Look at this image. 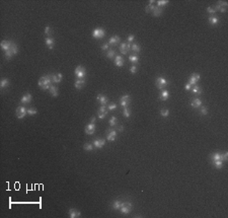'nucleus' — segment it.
<instances>
[{"label": "nucleus", "mask_w": 228, "mask_h": 218, "mask_svg": "<svg viewBox=\"0 0 228 218\" xmlns=\"http://www.w3.org/2000/svg\"><path fill=\"white\" fill-rule=\"evenodd\" d=\"M207 12L210 13V14H215V13H216V9H215V7L209 6V7L207 8Z\"/></svg>", "instance_id": "nucleus-47"}, {"label": "nucleus", "mask_w": 228, "mask_h": 218, "mask_svg": "<svg viewBox=\"0 0 228 218\" xmlns=\"http://www.w3.org/2000/svg\"><path fill=\"white\" fill-rule=\"evenodd\" d=\"M130 72H131V73H133V74H135L136 72H137V66H136V65L131 66V68H130Z\"/></svg>", "instance_id": "nucleus-49"}, {"label": "nucleus", "mask_w": 228, "mask_h": 218, "mask_svg": "<svg viewBox=\"0 0 228 218\" xmlns=\"http://www.w3.org/2000/svg\"><path fill=\"white\" fill-rule=\"evenodd\" d=\"M130 102H131V96H130L129 94H125V95H123L122 98L120 99V104H121V106L124 107V108L128 107L129 104H130Z\"/></svg>", "instance_id": "nucleus-7"}, {"label": "nucleus", "mask_w": 228, "mask_h": 218, "mask_svg": "<svg viewBox=\"0 0 228 218\" xmlns=\"http://www.w3.org/2000/svg\"><path fill=\"white\" fill-rule=\"evenodd\" d=\"M129 60H130L132 63H134V64H137V63L139 62V58H138V56H136V55H131V56H129Z\"/></svg>", "instance_id": "nucleus-35"}, {"label": "nucleus", "mask_w": 228, "mask_h": 218, "mask_svg": "<svg viewBox=\"0 0 228 218\" xmlns=\"http://www.w3.org/2000/svg\"><path fill=\"white\" fill-rule=\"evenodd\" d=\"M8 85H9V81H8V79H6V78H3L1 81H0V87H1L2 89L5 88V87H7Z\"/></svg>", "instance_id": "nucleus-32"}, {"label": "nucleus", "mask_w": 228, "mask_h": 218, "mask_svg": "<svg viewBox=\"0 0 228 218\" xmlns=\"http://www.w3.org/2000/svg\"><path fill=\"white\" fill-rule=\"evenodd\" d=\"M45 42H46V45L48 47V49L50 50H52L53 48H54V45H55V40L53 38H51V37H48L45 39Z\"/></svg>", "instance_id": "nucleus-13"}, {"label": "nucleus", "mask_w": 228, "mask_h": 218, "mask_svg": "<svg viewBox=\"0 0 228 218\" xmlns=\"http://www.w3.org/2000/svg\"><path fill=\"white\" fill-rule=\"evenodd\" d=\"M81 213L80 211L76 210V209H70L69 210V217L70 218H77V217H80Z\"/></svg>", "instance_id": "nucleus-19"}, {"label": "nucleus", "mask_w": 228, "mask_h": 218, "mask_svg": "<svg viewBox=\"0 0 228 218\" xmlns=\"http://www.w3.org/2000/svg\"><path fill=\"white\" fill-rule=\"evenodd\" d=\"M213 163H214L215 167H217V168H222V166H223L222 160H215V161H213Z\"/></svg>", "instance_id": "nucleus-39"}, {"label": "nucleus", "mask_w": 228, "mask_h": 218, "mask_svg": "<svg viewBox=\"0 0 228 218\" xmlns=\"http://www.w3.org/2000/svg\"><path fill=\"white\" fill-rule=\"evenodd\" d=\"M191 106H192L193 108H195V109L200 108V107L202 106V101H201V99H199V98L194 99V100L191 102Z\"/></svg>", "instance_id": "nucleus-20"}, {"label": "nucleus", "mask_w": 228, "mask_h": 218, "mask_svg": "<svg viewBox=\"0 0 228 218\" xmlns=\"http://www.w3.org/2000/svg\"><path fill=\"white\" fill-rule=\"evenodd\" d=\"M10 51L13 53V55H16V54L18 53V48H17V46H16L14 43H12V44H11V47H10Z\"/></svg>", "instance_id": "nucleus-34"}, {"label": "nucleus", "mask_w": 228, "mask_h": 218, "mask_svg": "<svg viewBox=\"0 0 228 218\" xmlns=\"http://www.w3.org/2000/svg\"><path fill=\"white\" fill-rule=\"evenodd\" d=\"M108 113H109V110L107 109V107H106V106H101V107L98 109V112H97L98 119H100V120L105 119V117L108 115Z\"/></svg>", "instance_id": "nucleus-8"}, {"label": "nucleus", "mask_w": 228, "mask_h": 218, "mask_svg": "<svg viewBox=\"0 0 228 218\" xmlns=\"http://www.w3.org/2000/svg\"><path fill=\"white\" fill-rule=\"evenodd\" d=\"M134 39H135L134 35H130V36L128 37V42H129V43H131V42H133V41H134Z\"/></svg>", "instance_id": "nucleus-53"}, {"label": "nucleus", "mask_w": 228, "mask_h": 218, "mask_svg": "<svg viewBox=\"0 0 228 218\" xmlns=\"http://www.w3.org/2000/svg\"><path fill=\"white\" fill-rule=\"evenodd\" d=\"M162 8L161 7H158V6H155L154 7V9H153V11H152V13H153V15L154 16H160L161 14H162Z\"/></svg>", "instance_id": "nucleus-27"}, {"label": "nucleus", "mask_w": 228, "mask_h": 218, "mask_svg": "<svg viewBox=\"0 0 228 218\" xmlns=\"http://www.w3.org/2000/svg\"><path fill=\"white\" fill-rule=\"evenodd\" d=\"M222 158H223V161H226V160L228 159V153H227V152L223 153V154H222Z\"/></svg>", "instance_id": "nucleus-52"}, {"label": "nucleus", "mask_w": 228, "mask_h": 218, "mask_svg": "<svg viewBox=\"0 0 228 218\" xmlns=\"http://www.w3.org/2000/svg\"><path fill=\"white\" fill-rule=\"evenodd\" d=\"M133 209V204L131 202H124L122 203V206H121V212L123 214H129Z\"/></svg>", "instance_id": "nucleus-3"}, {"label": "nucleus", "mask_w": 228, "mask_h": 218, "mask_svg": "<svg viewBox=\"0 0 228 218\" xmlns=\"http://www.w3.org/2000/svg\"><path fill=\"white\" fill-rule=\"evenodd\" d=\"M11 44L12 42H8V41H2L1 44H0V46H1V49L4 50L5 52L10 50V47H11Z\"/></svg>", "instance_id": "nucleus-17"}, {"label": "nucleus", "mask_w": 228, "mask_h": 218, "mask_svg": "<svg viewBox=\"0 0 228 218\" xmlns=\"http://www.w3.org/2000/svg\"><path fill=\"white\" fill-rule=\"evenodd\" d=\"M200 112H201L202 115H204V116L207 115V114H208V109H207V107H202Z\"/></svg>", "instance_id": "nucleus-48"}, {"label": "nucleus", "mask_w": 228, "mask_h": 218, "mask_svg": "<svg viewBox=\"0 0 228 218\" xmlns=\"http://www.w3.org/2000/svg\"><path fill=\"white\" fill-rule=\"evenodd\" d=\"M109 43H105L103 46H101V49H103V50H108L109 49Z\"/></svg>", "instance_id": "nucleus-51"}, {"label": "nucleus", "mask_w": 228, "mask_h": 218, "mask_svg": "<svg viewBox=\"0 0 228 218\" xmlns=\"http://www.w3.org/2000/svg\"><path fill=\"white\" fill-rule=\"evenodd\" d=\"M117 123H118L117 118H116V117H112V118H111V120H110V125H111L112 127H114V126H116V125H117Z\"/></svg>", "instance_id": "nucleus-41"}, {"label": "nucleus", "mask_w": 228, "mask_h": 218, "mask_svg": "<svg viewBox=\"0 0 228 218\" xmlns=\"http://www.w3.org/2000/svg\"><path fill=\"white\" fill-rule=\"evenodd\" d=\"M215 9H218V10H220L221 12H226V7L225 6H223V5H220V4H218L217 6H216V8Z\"/></svg>", "instance_id": "nucleus-46"}, {"label": "nucleus", "mask_w": 228, "mask_h": 218, "mask_svg": "<svg viewBox=\"0 0 228 218\" xmlns=\"http://www.w3.org/2000/svg\"><path fill=\"white\" fill-rule=\"evenodd\" d=\"M107 139L108 141H115L117 139V132L115 130H108L107 131Z\"/></svg>", "instance_id": "nucleus-11"}, {"label": "nucleus", "mask_w": 228, "mask_h": 218, "mask_svg": "<svg viewBox=\"0 0 228 218\" xmlns=\"http://www.w3.org/2000/svg\"><path fill=\"white\" fill-rule=\"evenodd\" d=\"M106 144V140L105 139H95L93 141V146L96 148H103Z\"/></svg>", "instance_id": "nucleus-12"}, {"label": "nucleus", "mask_w": 228, "mask_h": 218, "mask_svg": "<svg viewBox=\"0 0 228 218\" xmlns=\"http://www.w3.org/2000/svg\"><path fill=\"white\" fill-rule=\"evenodd\" d=\"M45 35H47V36H51L52 35V29H51L49 26H47L46 28H45Z\"/></svg>", "instance_id": "nucleus-44"}, {"label": "nucleus", "mask_w": 228, "mask_h": 218, "mask_svg": "<svg viewBox=\"0 0 228 218\" xmlns=\"http://www.w3.org/2000/svg\"><path fill=\"white\" fill-rule=\"evenodd\" d=\"M52 77H51V75H44V76H42L40 79H39V82H38V84H39V86L42 88V89H44V90H47V89H49L50 88V86L52 85Z\"/></svg>", "instance_id": "nucleus-1"}, {"label": "nucleus", "mask_w": 228, "mask_h": 218, "mask_svg": "<svg viewBox=\"0 0 228 218\" xmlns=\"http://www.w3.org/2000/svg\"><path fill=\"white\" fill-rule=\"evenodd\" d=\"M15 114H16V117L18 119H23L25 117V115L28 114V109H25L22 106H19V107H17V109L15 111Z\"/></svg>", "instance_id": "nucleus-5"}, {"label": "nucleus", "mask_w": 228, "mask_h": 218, "mask_svg": "<svg viewBox=\"0 0 228 218\" xmlns=\"http://www.w3.org/2000/svg\"><path fill=\"white\" fill-rule=\"evenodd\" d=\"M117 109V105L116 104H111L110 106H109V108H108V110H110V111H114V110H116Z\"/></svg>", "instance_id": "nucleus-50"}, {"label": "nucleus", "mask_w": 228, "mask_h": 218, "mask_svg": "<svg viewBox=\"0 0 228 218\" xmlns=\"http://www.w3.org/2000/svg\"><path fill=\"white\" fill-rule=\"evenodd\" d=\"M130 49H131V45H130V43H123V44L121 45V47H120V51H121V53L124 54V55L128 54L129 51H130Z\"/></svg>", "instance_id": "nucleus-10"}, {"label": "nucleus", "mask_w": 228, "mask_h": 218, "mask_svg": "<svg viewBox=\"0 0 228 218\" xmlns=\"http://www.w3.org/2000/svg\"><path fill=\"white\" fill-rule=\"evenodd\" d=\"M84 84H85V80L84 79H77L74 82V86H75V88H77V89L82 88L84 86Z\"/></svg>", "instance_id": "nucleus-21"}, {"label": "nucleus", "mask_w": 228, "mask_h": 218, "mask_svg": "<svg viewBox=\"0 0 228 218\" xmlns=\"http://www.w3.org/2000/svg\"><path fill=\"white\" fill-rule=\"evenodd\" d=\"M200 74L199 73H193L192 75H191V77H190V79H189V84H191L192 86H194V85H196L197 84V82L200 80Z\"/></svg>", "instance_id": "nucleus-9"}, {"label": "nucleus", "mask_w": 228, "mask_h": 218, "mask_svg": "<svg viewBox=\"0 0 228 218\" xmlns=\"http://www.w3.org/2000/svg\"><path fill=\"white\" fill-rule=\"evenodd\" d=\"M12 56H13V53H12L10 50H8V51L5 52V58H6L7 60H10V59L12 58Z\"/></svg>", "instance_id": "nucleus-45"}, {"label": "nucleus", "mask_w": 228, "mask_h": 218, "mask_svg": "<svg viewBox=\"0 0 228 218\" xmlns=\"http://www.w3.org/2000/svg\"><path fill=\"white\" fill-rule=\"evenodd\" d=\"M115 56H116V52H115L114 50H110V51L107 53V57H108V58H110V59L114 58Z\"/></svg>", "instance_id": "nucleus-43"}, {"label": "nucleus", "mask_w": 228, "mask_h": 218, "mask_svg": "<svg viewBox=\"0 0 228 218\" xmlns=\"http://www.w3.org/2000/svg\"><path fill=\"white\" fill-rule=\"evenodd\" d=\"M192 90H193V92L196 94V95H200L201 93H202V88L199 86V85H194L193 86V88H192Z\"/></svg>", "instance_id": "nucleus-30"}, {"label": "nucleus", "mask_w": 228, "mask_h": 218, "mask_svg": "<svg viewBox=\"0 0 228 218\" xmlns=\"http://www.w3.org/2000/svg\"><path fill=\"white\" fill-rule=\"evenodd\" d=\"M83 148H84V150H86V151H92L93 146H92V144H90V143H85L84 146H83Z\"/></svg>", "instance_id": "nucleus-38"}, {"label": "nucleus", "mask_w": 228, "mask_h": 218, "mask_svg": "<svg viewBox=\"0 0 228 218\" xmlns=\"http://www.w3.org/2000/svg\"><path fill=\"white\" fill-rule=\"evenodd\" d=\"M105 35H106V31L104 29H101V28L95 29L92 32V37L94 39H103L105 37Z\"/></svg>", "instance_id": "nucleus-4"}, {"label": "nucleus", "mask_w": 228, "mask_h": 218, "mask_svg": "<svg viewBox=\"0 0 228 218\" xmlns=\"http://www.w3.org/2000/svg\"><path fill=\"white\" fill-rule=\"evenodd\" d=\"M74 74L78 79H83L85 77V75H86V70H85V68L83 66L79 65V66L76 67V69L74 71Z\"/></svg>", "instance_id": "nucleus-2"}, {"label": "nucleus", "mask_w": 228, "mask_h": 218, "mask_svg": "<svg viewBox=\"0 0 228 218\" xmlns=\"http://www.w3.org/2000/svg\"><path fill=\"white\" fill-rule=\"evenodd\" d=\"M96 100L98 101V103L101 104V106H106L108 104V102H109L108 98H107L106 95H104V94H98L96 96Z\"/></svg>", "instance_id": "nucleus-15"}, {"label": "nucleus", "mask_w": 228, "mask_h": 218, "mask_svg": "<svg viewBox=\"0 0 228 218\" xmlns=\"http://www.w3.org/2000/svg\"><path fill=\"white\" fill-rule=\"evenodd\" d=\"M167 83H168V81L164 77H158L155 81V85L158 89H163L167 85Z\"/></svg>", "instance_id": "nucleus-6"}, {"label": "nucleus", "mask_w": 228, "mask_h": 218, "mask_svg": "<svg viewBox=\"0 0 228 218\" xmlns=\"http://www.w3.org/2000/svg\"><path fill=\"white\" fill-rule=\"evenodd\" d=\"M37 113H38V111H37V109H35V108L28 109V115H30V116H34V115H36Z\"/></svg>", "instance_id": "nucleus-42"}, {"label": "nucleus", "mask_w": 228, "mask_h": 218, "mask_svg": "<svg viewBox=\"0 0 228 218\" xmlns=\"http://www.w3.org/2000/svg\"><path fill=\"white\" fill-rule=\"evenodd\" d=\"M131 49H132V51H133L134 53H140V51H141V47H140L139 44L134 43V44H132Z\"/></svg>", "instance_id": "nucleus-28"}, {"label": "nucleus", "mask_w": 228, "mask_h": 218, "mask_svg": "<svg viewBox=\"0 0 228 218\" xmlns=\"http://www.w3.org/2000/svg\"><path fill=\"white\" fill-rule=\"evenodd\" d=\"M218 4L223 5V6H225V7H227V5H228V3H227L226 1H219V2H218Z\"/></svg>", "instance_id": "nucleus-54"}, {"label": "nucleus", "mask_w": 228, "mask_h": 218, "mask_svg": "<svg viewBox=\"0 0 228 218\" xmlns=\"http://www.w3.org/2000/svg\"><path fill=\"white\" fill-rule=\"evenodd\" d=\"M168 3V0H159V1H157V6L158 7H162V6H166V4Z\"/></svg>", "instance_id": "nucleus-40"}, {"label": "nucleus", "mask_w": 228, "mask_h": 218, "mask_svg": "<svg viewBox=\"0 0 228 218\" xmlns=\"http://www.w3.org/2000/svg\"><path fill=\"white\" fill-rule=\"evenodd\" d=\"M49 89H50V93L52 94L53 96H55V98L59 95V90H58V88L55 85H51Z\"/></svg>", "instance_id": "nucleus-25"}, {"label": "nucleus", "mask_w": 228, "mask_h": 218, "mask_svg": "<svg viewBox=\"0 0 228 218\" xmlns=\"http://www.w3.org/2000/svg\"><path fill=\"white\" fill-rule=\"evenodd\" d=\"M160 115H161L163 118H165V117H168V115H169V111H168L167 109L163 108V109H161V110H160Z\"/></svg>", "instance_id": "nucleus-37"}, {"label": "nucleus", "mask_w": 228, "mask_h": 218, "mask_svg": "<svg viewBox=\"0 0 228 218\" xmlns=\"http://www.w3.org/2000/svg\"><path fill=\"white\" fill-rule=\"evenodd\" d=\"M95 121H96V118H95V117H91V120H90V123L94 124V123H95Z\"/></svg>", "instance_id": "nucleus-56"}, {"label": "nucleus", "mask_w": 228, "mask_h": 218, "mask_svg": "<svg viewBox=\"0 0 228 218\" xmlns=\"http://www.w3.org/2000/svg\"><path fill=\"white\" fill-rule=\"evenodd\" d=\"M168 96H169V92H168V90H163L162 89V91L160 92V94H159V99L161 100V101H166L167 99H168Z\"/></svg>", "instance_id": "nucleus-24"}, {"label": "nucleus", "mask_w": 228, "mask_h": 218, "mask_svg": "<svg viewBox=\"0 0 228 218\" xmlns=\"http://www.w3.org/2000/svg\"><path fill=\"white\" fill-rule=\"evenodd\" d=\"M120 43V37L119 36H113L111 37V39L109 40V44L110 45H118Z\"/></svg>", "instance_id": "nucleus-23"}, {"label": "nucleus", "mask_w": 228, "mask_h": 218, "mask_svg": "<svg viewBox=\"0 0 228 218\" xmlns=\"http://www.w3.org/2000/svg\"><path fill=\"white\" fill-rule=\"evenodd\" d=\"M32 99H33V96H32V94L31 93H25L22 98H21V100H20V103L21 104H29V103H31L32 102Z\"/></svg>", "instance_id": "nucleus-16"}, {"label": "nucleus", "mask_w": 228, "mask_h": 218, "mask_svg": "<svg viewBox=\"0 0 228 218\" xmlns=\"http://www.w3.org/2000/svg\"><path fill=\"white\" fill-rule=\"evenodd\" d=\"M51 77H52V81L54 83H60L63 79V75L61 73H58V74H52L51 75Z\"/></svg>", "instance_id": "nucleus-18"}, {"label": "nucleus", "mask_w": 228, "mask_h": 218, "mask_svg": "<svg viewBox=\"0 0 228 218\" xmlns=\"http://www.w3.org/2000/svg\"><path fill=\"white\" fill-rule=\"evenodd\" d=\"M123 114H124L125 118H129V117L131 116V110H130L128 107H126V108H124V112H123Z\"/></svg>", "instance_id": "nucleus-36"}, {"label": "nucleus", "mask_w": 228, "mask_h": 218, "mask_svg": "<svg viewBox=\"0 0 228 218\" xmlns=\"http://www.w3.org/2000/svg\"><path fill=\"white\" fill-rule=\"evenodd\" d=\"M218 22H219L218 17H216V16H210L209 17V23H210V25L215 26V25H217Z\"/></svg>", "instance_id": "nucleus-31"}, {"label": "nucleus", "mask_w": 228, "mask_h": 218, "mask_svg": "<svg viewBox=\"0 0 228 218\" xmlns=\"http://www.w3.org/2000/svg\"><path fill=\"white\" fill-rule=\"evenodd\" d=\"M121 206H122V202L120 200H116L114 203H113V208L115 210H120L121 209Z\"/></svg>", "instance_id": "nucleus-33"}, {"label": "nucleus", "mask_w": 228, "mask_h": 218, "mask_svg": "<svg viewBox=\"0 0 228 218\" xmlns=\"http://www.w3.org/2000/svg\"><path fill=\"white\" fill-rule=\"evenodd\" d=\"M192 88V85L191 84H189V83H186V85H185V89L186 90H190Z\"/></svg>", "instance_id": "nucleus-55"}, {"label": "nucleus", "mask_w": 228, "mask_h": 218, "mask_svg": "<svg viewBox=\"0 0 228 218\" xmlns=\"http://www.w3.org/2000/svg\"><path fill=\"white\" fill-rule=\"evenodd\" d=\"M149 3H150V4H148V5L146 6V8H145V11H146L147 13L152 12V11H153V9H154V7H155L153 4H152V3H154L153 0H151V1H149Z\"/></svg>", "instance_id": "nucleus-29"}, {"label": "nucleus", "mask_w": 228, "mask_h": 218, "mask_svg": "<svg viewBox=\"0 0 228 218\" xmlns=\"http://www.w3.org/2000/svg\"><path fill=\"white\" fill-rule=\"evenodd\" d=\"M115 64L118 67H122L124 65V59H123V57L120 56V55L116 56V58H115Z\"/></svg>", "instance_id": "nucleus-22"}, {"label": "nucleus", "mask_w": 228, "mask_h": 218, "mask_svg": "<svg viewBox=\"0 0 228 218\" xmlns=\"http://www.w3.org/2000/svg\"><path fill=\"white\" fill-rule=\"evenodd\" d=\"M211 158H212V161H215V160H222L223 161V158H222V154L219 153V152H215L211 155Z\"/></svg>", "instance_id": "nucleus-26"}, {"label": "nucleus", "mask_w": 228, "mask_h": 218, "mask_svg": "<svg viewBox=\"0 0 228 218\" xmlns=\"http://www.w3.org/2000/svg\"><path fill=\"white\" fill-rule=\"evenodd\" d=\"M94 131H95V125L94 124L89 123L88 125H86V127H85V133L87 135H92L94 133Z\"/></svg>", "instance_id": "nucleus-14"}, {"label": "nucleus", "mask_w": 228, "mask_h": 218, "mask_svg": "<svg viewBox=\"0 0 228 218\" xmlns=\"http://www.w3.org/2000/svg\"><path fill=\"white\" fill-rule=\"evenodd\" d=\"M118 131H120V132L124 131V127H123V126H119V127H118Z\"/></svg>", "instance_id": "nucleus-57"}]
</instances>
